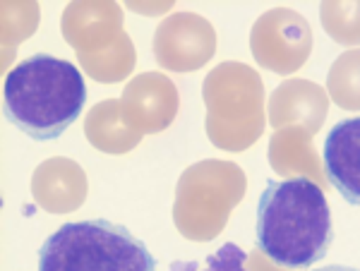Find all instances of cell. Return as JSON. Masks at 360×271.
I'll return each mask as SVG.
<instances>
[{
  "mask_svg": "<svg viewBox=\"0 0 360 271\" xmlns=\"http://www.w3.org/2000/svg\"><path fill=\"white\" fill-rule=\"evenodd\" d=\"M334 243L332 209L310 178L269 180L257 204V250L276 267L307 269Z\"/></svg>",
  "mask_w": 360,
  "mask_h": 271,
  "instance_id": "obj_1",
  "label": "cell"
},
{
  "mask_svg": "<svg viewBox=\"0 0 360 271\" xmlns=\"http://www.w3.org/2000/svg\"><path fill=\"white\" fill-rule=\"evenodd\" d=\"M84 101L82 72L63 58L29 55L5 74V118L37 142L58 140L79 118Z\"/></svg>",
  "mask_w": 360,
  "mask_h": 271,
  "instance_id": "obj_2",
  "label": "cell"
},
{
  "mask_svg": "<svg viewBox=\"0 0 360 271\" xmlns=\"http://www.w3.org/2000/svg\"><path fill=\"white\" fill-rule=\"evenodd\" d=\"M39 271H156L149 247L106 218L65 223L39 250Z\"/></svg>",
  "mask_w": 360,
  "mask_h": 271,
  "instance_id": "obj_3",
  "label": "cell"
},
{
  "mask_svg": "<svg viewBox=\"0 0 360 271\" xmlns=\"http://www.w3.org/2000/svg\"><path fill=\"white\" fill-rule=\"evenodd\" d=\"M205 128L214 147L245 152L264 132V82L245 62L226 60L207 74Z\"/></svg>",
  "mask_w": 360,
  "mask_h": 271,
  "instance_id": "obj_4",
  "label": "cell"
},
{
  "mask_svg": "<svg viewBox=\"0 0 360 271\" xmlns=\"http://www.w3.org/2000/svg\"><path fill=\"white\" fill-rule=\"evenodd\" d=\"M245 171L233 161L207 159L183 171L173 201V221L183 238L209 243L226 228L245 197Z\"/></svg>",
  "mask_w": 360,
  "mask_h": 271,
  "instance_id": "obj_5",
  "label": "cell"
},
{
  "mask_svg": "<svg viewBox=\"0 0 360 271\" xmlns=\"http://www.w3.org/2000/svg\"><path fill=\"white\" fill-rule=\"evenodd\" d=\"M63 34L96 82H118L135 67V46L118 5L75 3L63 13Z\"/></svg>",
  "mask_w": 360,
  "mask_h": 271,
  "instance_id": "obj_6",
  "label": "cell"
},
{
  "mask_svg": "<svg viewBox=\"0 0 360 271\" xmlns=\"http://www.w3.org/2000/svg\"><path fill=\"white\" fill-rule=\"evenodd\" d=\"M250 48L262 67L278 74L295 72L312 53V29L291 8H274L257 17L250 34Z\"/></svg>",
  "mask_w": 360,
  "mask_h": 271,
  "instance_id": "obj_7",
  "label": "cell"
},
{
  "mask_svg": "<svg viewBox=\"0 0 360 271\" xmlns=\"http://www.w3.org/2000/svg\"><path fill=\"white\" fill-rule=\"evenodd\" d=\"M217 32L205 17L195 13H176L166 17L154 34L156 62L166 70L193 72L214 55Z\"/></svg>",
  "mask_w": 360,
  "mask_h": 271,
  "instance_id": "obj_8",
  "label": "cell"
},
{
  "mask_svg": "<svg viewBox=\"0 0 360 271\" xmlns=\"http://www.w3.org/2000/svg\"><path fill=\"white\" fill-rule=\"evenodd\" d=\"M178 113V91L171 79L159 72H144L132 79L123 91L120 115L135 135L161 132Z\"/></svg>",
  "mask_w": 360,
  "mask_h": 271,
  "instance_id": "obj_9",
  "label": "cell"
},
{
  "mask_svg": "<svg viewBox=\"0 0 360 271\" xmlns=\"http://www.w3.org/2000/svg\"><path fill=\"white\" fill-rule=\"evenodd\" d=\"M327 108L329 96L319 84L307 79H286L269 99V123L274 130L291 128L295 123L315 135L327 118Z\"/></svg>",
  "mask_w": 360,
  "mask_h": 271,
  "instance_id": "obj_10",
  "label": "cell"
},
{
  "mask_svg": "<svg viewBox=\"0 0 360 271\" xmlns=\"http://www.w3.org/2000/svg\"><path fill=\"white\" fill-rule=\"evenodd\" d=\"M327 180L348 204L360 206V118L336 123L322 149Z\"/></svg>",
  "mask_w": 360,
  "mask_h": 271,
  "instance_id": "obj_11",
  "label": "cell"
},
{
  "mask_svg": "<svg viewBox=\"0 0 360 271\" xmlns=\"http://www.w3.org/2000/svg\"><path fill=\"white\" fill-rule=\"evenodd\" d=\"M34 199L51 214H65L77 209L86 197L84 173L70 159L44 161L32 178Z\"/></svg>",
  "mask_w": 360,
  "mask_h": 271,
  "instance_id": "obj_12",
  "label": "cell"
},
{
  "mask_svg": "<svg viewBox=\"0 0 360 271\" xmlns=\"http://www.w3.org/2000/svg\"><path fill=\"white\" fill-rule=\"evenodd\" d=\"M269 161L276 173L295 178L310 176V180L315 178L317 185L327 190L329 180L327 176H322V166H319L317 152L312 147V137L300 125H291V128L274 132L269 144Z\"/></svg>",
  "mask_w": 360,
  "mask_h": 271,
  "instance_id": "obj_13",
  "label": "cell"
},
{
  "mask_svg": "<svg viewBox=\"0 0 360 271\" xmlns=\"http://www.w3.org/2000/svg\"><path fill=\"white\" fill-rule=\"evenodd\" d=\"M86 140L94 144L96 149L108 154H123L127 149L137 147L142 137L135 135L125 125L120 115V101H103L89 111L84 120Z\"/></svg>",
  "mask_w": 360,
  "mask_h": 271,
  "instance_id": "obj_14",
  "label": "cell"
},
{
  "mask_svg": "<svg viewBox=\"0 0 360 271\" xmlns=\"http://www.w3.org/2000/svg\"><path fill=\"white\" fill-rule=\"evenodd\" d=\"M329 96L346 111H360V51L336 58L329 70Z\"/></svg>",
  "mask_w": 360,
  "mask_h": 271,
  "instance_id": "obj_15",
  "label": "cell"
},
{
  "mask_svg": "<svg viewBox=\"0 0 360 271\" xmlns=\"http://www.w3.org/2000/svg\"><path fill=\"white\" fill-rule=\"evenodd\" d=\"M319 17L336 44H360V3H324Z\"/></svg>",
  "mask_w": 360,
  "mask_h": 271,
  "instance_id": "obj_16",
  "label": "cell"
},
{
  "mask_svg": "<svg viewBox=\"0 0 360 271\" xmlns=\"http://www.w3.org/2000/svg\"><path fill=\"white\" fill-rule=\"evenodd\" d=\"M168 271H250L248 269V252L233 243H226L217 252L207 255L205 259L193 262H173Z\"/></svg>",
  "mask_w": 360,
  "mask_h": 271,
  "instance_id": "obj_17",
  "label": "cell"
},
{
  "mask_svg": "<svg viewBox=\"0 0 360 271\" xmlns=\"http://www.w3.org/2000/svg\"><path fill=\"white\" fill-rule=\"evenodd\" d=\"M248 269L250 271H276L274 267H271V264L262 262V257H259V255L248 257Z\"/></svg>",
  "mask_w": 360,
  "mask_h": 271,
  "instance_id": "obj_18",
  "label": "cell"
},
{
  "mask_svg": "<svg viewBox=\"0 0 360 271\" xmlns=\"http://www.w3.org/2000/svg\"><path fill=\"white\" fill-rule=\"evenodd\" d=\"M317 271H360V269H353V267H341V264H329V267H322Z\"/></svg>",
  "mask_w": 360,
  "mask_h": 271,
  "instance_id": "obj_19",
  "label": "cell"
}]
</instances>
